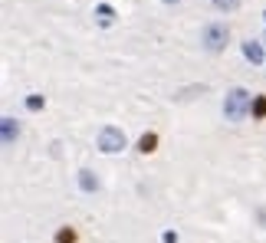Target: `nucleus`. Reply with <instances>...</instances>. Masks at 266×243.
Listing matches in <instances>:
<instances>
[{
  "label": "nucleus",
  "instance_id": "f257e3e1",
  "mask_svg": "<svg viewBox=\"0 0 266 243\" xmlns=\"http://www.w3.org/2000/svg\"><path fill=\"white\" fill-rule=\"evenodd\" d=\"M224 112H227L230 122L243 118V112H247V92H243V89H234V92L227 95V102H224Z\"/></svg>",
  "mask_w": 266,
  "mask_h": 243
},
{
  "label": "nucleus",
  "instance_id": "f03ea898",
  "mask_svg": "<svg viewBox=\"0 0 266 243\" xmlns=\"http://www.w3.org/2000/svg\"><path fill=\"white\" fill-rule=\"evenodd\" d=\"M122 145H125V135H122V132H118V128H102V132H99V148L102 151H109V155H112V151H122Z\"/></svg>",
  "mask_w": 266,
  "mask_h": 243
},
{
  "label": "nucleus",
  "instance_id": "7ed1b4c3",
  "mask_svg": "<svg viewBox=\"0 0 266 243\" xmlns=\"http://www.w3.org/2000/svg\"><path fill=\"white\" fill-rule=\"evenodd\" d=\"M204 43H207V49H224V43H227V26H207L204 30Z\"/></svg>",
  "mask_w": 266,
  "mask_h": 243
},
{
  "label": "nucleus",
  "instance_id": "20e7f679",
  "mask_svg": "<svg viewBox=\"0 0 266 243\" xmlns=\"http://www.w3.org/2000/svg\"><path fill=\"white\" fill-rule=\"evenodd\" d=\"M243 53H247V59H253V63L263 59V46H257V43H243Z\"/></svg>",
  "mask_w": 266,
  "mask_h": 243
},
{
  "label": "nucleus",
  "instance_id": "39448f33",
  "mask_svg": "<svg viewBox=\"0 0 266 243\" xmlns=\"http://www.w3.org/2000/svg\"><path fill=\"white\" fill-rule=\"evenodd\" d=\"M155 145H158V135H141V141H138V151H145V155H148V151H155Z\"/></svg>",
  "mask_w": 266,
  "mask_h": 243
},
{
  "label": "nucleus",
  "instance_id": "423d86ee",
  "mask_svg": "<svg viewBox=\"0 0 266 243\" xmlns=\"http://www.w3.org/2000/svg\"><path fill=\"white\" fill-rule=\"evenodd\" d=\"M95 16H99V23H102V26H109V23H112V16H115V13H112V7H105V3H102V7L95 10Z\"/></svg>",
  "mask_w": 266,
  "mask_h": 243
},
{
  "label": "nucleus",
  "instance_id": "0eeeda50",
  "mask_svg": "<svg viewBox=\"0 0 266 243\" xmlns=\"http://www.w3.org/2000/svg\"><path fill=\"white\" fill-rule=\"evenodd\" d=\"M79 184H82V191H95V178L89 171H82L79 174Z\"/></svg>",
  "mask_w": 266,
  "mask_h": 243
},
{
  "label": "nucleus",
  "instance_id": "6e6552de",
  "mask_svg": "<svg viewBox=\"0 0 266 243\" xmlns=\"http://www.w3.org/2000/svg\"><path fill=\"white\" fill-rule=\"evenodd\" d=\"M13 132H16V128H13V118H3V141H7V145L13 141Z\"/></svg>",
  "mask_w": 266,
  "mask_h": 243
},
{
  "label": "nucleus",
  "instance_id": "1a4fd4ad",
  "mask_svg": "<svg viewBox=\"0 0 266 243\" xmlns=\"http://www.w3.org/2000/svg\"><path fill=\"white\" fill-rule=\"evenodd\" d=\"M253 115H260V118L266 115V99H263V95H260V99H253Z\"/></svg>",
  "mask_w": 266,
  "mask_h": 243
},
{
  "label": "nucleus",
  "instance_id": "9d476101",
  "mask_svg": "<svg viewBox=\"0 0 266 243\" xmlns=\"http://www.w3.org/2000/svg\"><path fill=\"white\" fill-rule=\"evenodd\" d=\"M56 243H76V234H72V230H59V234H56Z\"/></svg>",
  "mask_w": 266,
  "mask_h": 243
},
{
  "label": "nucleus",
  "instance_id": "9b49d317",
  "mask_svg": "<svg viewBox=\"0 0 266 243\" xmlns=\"http://www.w3.org/2000/svg\"><path fill=\"white\" fill-rule=\"evenodd\" d=\"M220 10H234V7H240V0H214Z\"/></svg>",
  "mask_w": 266,
  "mask_h": 243
},
{
  "label": "nucleus",
  "instance_id": "f8f14e48",
  "mask_svg": "<svg viewBox=\"0 0 266 243\" xmlns=\"http://www.w3.org/2000/svg\"><path fill=\"white\" fill-rule=\"evenodd\" d=\"M26 105L36 112V109H43V99H39V95H30V99H26Z\"/></svg>",
  "mask_w": 266,
  "mask_h": 243
},
{
  "label": "nucleus",
  "instance_id": "ddd939ff",
  "mask_svg": "<svg viewBox=\"0 0 266 243\" xmlns=\"http://www.w3.org/2000/svg\"><path fill=\"white\" fill-rule=\"evenodd\" d=\"M165 3H171V0H165Z\"/></svg>",
  "mask_w": 266,
  "mask_h": 243
}]
</instances>
